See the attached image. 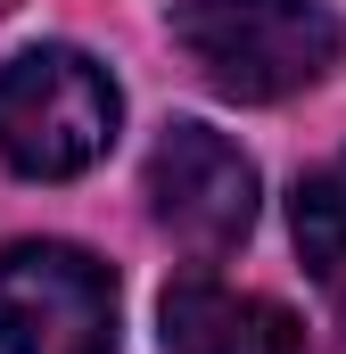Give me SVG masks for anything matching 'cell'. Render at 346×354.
Segmentation results:
<instances>
[{"mask_svg":"<svg viewBox=\"0 0 346 354\" xmlns=\"http://www.w3.org/2000/svg\"><path fill=\"white\" fill-rule=\"evenodd\" d=\"M124 91L75 41H33L0 66V165L25 181H75L116 149Z\"/></svg>","mask_w":346,"mask_h":354,"instance_id":"2","label":"cell"},{"mask_svg":"<svg viewBox=\"0 0 346 354\" xmlns=\"http://www.w3.org/2000/svg\"><path fill=\"white\" fill-rule=\"evenodd\" d=\"M157 338H165V354H305V322L280 297L181 272L157 297Z\"/></svg>","mask_w":346,"mask_h":354,"instance_id":"5","label":"cell"},{"mask_svg":"<svg viewBox=\"0 0 346 354\" xmlns=\"http://www.w3.org/2000/svg\"><path fill=\"white\" fill-rule=\"evenodd\" d=\"M256 165L239 140H223L215 124H165L149 149V214L165 223L181 248L223 256L256 231Z\"/></svg>","mask_w":346,"mask_h":354,"instance_id":"4","label":"cell"},{"mask_svg":"<svg viewBox=\"0 0 346 354\" xmlns=\"http://www.w3.org/2000/svg\"><path fill=\"white\" fill-rule=\"evenodd\" d=\"M165 33L190 75L239 107L297 99L346 58V17L330 0H173Z\"/></svg>","mask_w":346,"mask_h":354,"instance_id":"1","label":"cell"},{"mask_svg":"<svg viewBox=\"0 0 346 354\" xmlns=\"http://www.w3.org/2000/svg\"><path fill=\"white\" fill-rule=\"evenodd\" d=\"M0 354H116V272L66 239H8Z\"/></svg>","mask_w":346,"mask_h":354,"instance_id":"3","label":"cell"},{"mask_svg":"<svg viewBox=\"0 0 346 354\" xmlns=\"http://www.w3.org/2000/svg\"><path fill=\"white\" fill-rule=\"evenodd\" d=\"M289 231H297V256L313 272V288L346 313V149L322 157L313 174H297V189H289Z\"/></svg>","mask_w":346,"mask_h":354,"instance_id":"6","label":"cell"}]
</instances>
